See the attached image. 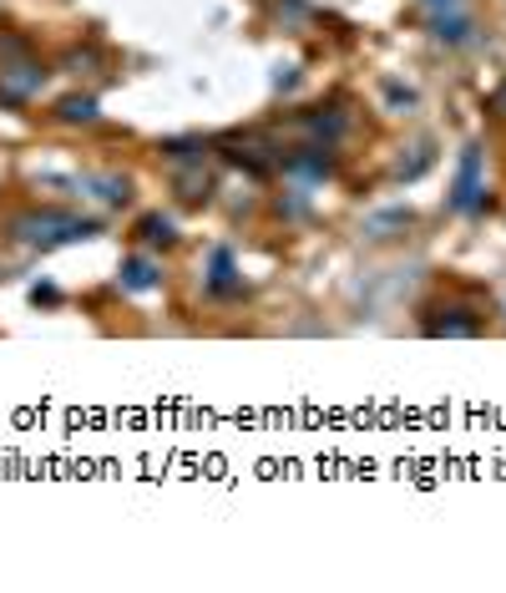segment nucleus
<instances>
[{"instance_id": "nucleus-6", "label": "nucleus", "mask_w": 506, "mask_h": 593, "mask_svg": "<svg viewBox=\"0 0 506 593\" xmlns=\"http://www.w3.org/2000/svg\"><path fill=\"white\" fill-rule=\"evenodd\" d=\"M72 188L101 208H122L132 198V178H122V173H76Z\"/></svg>"}, {"instance_id": "nucleus-1", "label": "nucleus", "mask_w": 506, "mask_h": 593, "mask_svg": "<svg viewBox=\"0 0 506 593\" xmlns=\"http://www.w3.org/2000/svg\"><path fill=\"white\" fill-rule=\"evenodd\" d=\"M101 219H82V213H66V208H30V213H15L5 223V238L21 244V249H61V244H82V238H97Z\"/></svg>"}, {"instance_id": "nucleus-15", "label": "nucleus", "mask_w": 506, "mask_h": 593, "mask_svg": "<svg viewBox=\"0 0 506 593\" xmlns=\"http://www.w3.org/2000/svg\"><path fill=\"white\" fill-rule=\"evenodd\" d=\"M177 188H183V198H188V203H202V198H208V188H213V178H202V168H193V173H183V168H177Z\"/></svg>"}, {"instance_id": "nucleus-21", "label": "nucleus", "mask_w": 506, "mask_h": 593, "mask_svg": "<svg viewBox=\"0 0 506 593\" xmlns=\"http://www.w3.org/2000/svg\"><path fill=\"white\" fill-rule=\"evenodd\" d=\"M492 112H502V118H506V87H496V97H492Z\"/></svg>"}, {"instance_id": "nucleus-16", "label": "nucleus", "mask_w": 506, "mask_h": 593, "mask_svg": "<svg viewBox=\"0 0 506 593\" xmlns=\"http://www.w3.org/2000/svg\"><path fill=\"white\" fill-rule=\"evenodd\" d=\"M97 66H101V57L91 51V46L87 51H66V57H61V72H72V76H91Z\"/></svg>"}, {"instance_id": "nucleus-14", "label": "nucleus", "mask_w": 506, "mask_h": 593, "mask_svg": "<svg viewBox=\"0 0 506 593\" xmlns=\"http://www.w3.org/2000/svg\"><path fill=\"white\" fill-rule=\"evenodd\" d=\"M304 127H309V137H319L324 148H334V143L345 137V127H349V122L340 118V112H314V118L304 122Z\"/></svg>"}, {"instance_id": "nucleus-8", "label": "nucleus", "mask_w": 506, "mask_h": 593, "mask_svg": "<svg viewBox=\"0 0 506 593\" xmlns=\"http://www.w3.org/2000/svg\"><path fill=\"white\" fill-rule=\"evenodd\" d=\"M116 284H122L127 295H147V289H158V284H162V259H152V254H132V259H122Z\"/></svg>"}, {"instance_id": "nucleus-20", "label": "nucleus", "mask_w": 506, "mask_h": 593, "mask_svg": "<svg viewBox=\"0 0 506 593\" xmlns=\"http://www.w3.org/2000/svg\"><path fill=\"white\" fill-rule=\"evenodd\" d=\"M274 87H279V91L294 87V66H279V72H274Z\"/></svg>"}, {"instance_id": "nucleus-18", "label": "nucleus", "mask_w": 506, "mask_h": 593, "mask_svg": "<svg viewBox=\"0 0 506 593\" xmlns=\"http://www.w3.org/2000/svg\"><path fill=\"white\" fill-rule=\"evenodd\" d=\"M425 15H441V11H466V0H416Z\"/></svg>"}, {"instance_id": "nucleus-10", "label": "nucleus", "mask_w": 506, "mask_h": 593, "mask_svg": "<svg viewBox=\"0 0 506 593\" xmlns=\"http://www.w3.org/2000/svg\"><path fill=\"white\" fill-rule=\"evenodd\" d=\"M97 97L91 91H72V97H61L57 102V122H66V127H87V122H97Z\"/></svg>"}, {"instance_id": "nucleus-19", "label": "nucleus", "mask_w": 506, "mask_h": 593, "mask_svg": "<svg viewBox=\"0 0 506 593\" xmlns=\"http://www.w3.org/2000/svg\"><path fill=\"white\" fill-rule=\"evenodd\" d=\"M30 299H36V305H57L61 289H57V284H36V289H30Z\"/></svg>"}, {"instance_id": "nucleus-5", "label": "nucleus", "mask_w": 506, "mask_h": 593, "mask_svg": "<svg viewBox=\"0 0 506 593\" xmlns=\"http://www.w3.org/2000/svg\"><path fill=\"white\" fill-rule=\"evenodd\" d=\"M202 289L213 299H238L244 295V269L233 259V249H213L208 254V274H202Z\"/></svg>"}, {"instance_id": "nucleus-11", "label": "nucleus", "mask_w": 506, "mask_h": 593, "mask_svg": "<svg viewBox=\"0 0 506 593\" xmlns=\"http://www.w3.org/2000/svg\"><path fill=\"white\" fill-rule=\"evenodd\" d=\"M405 228H410V208H385V213H370V219H365V238H375V244L405 234Z\"/></svg>"}, {"instance_id": "nucleus-17", "label": "nucleus", "mask_w": 506, "mask_h": 593, "mask_svg": "<svg viewBox=\"0 0 506 593\" xmlns=\"http://www.w3.org/2000/svg\"><path fill=\"white\" fill-rule=\"evenodd\" d=\"M385 97H391L395 112H410V107H416V91L400 87V82H391V76H385Z\"/></svg>"}, {"instance_id": "nucleus-13", "label": "nucleus", "mask_w": 506, "mask_h": 593, "mask_svg": "<svg viewBox=\"0 0 506 593\" xmlns=\"http://www.w3.org/2000/svg\"><path fill=\"white\" fill-rule=\"evenodd\" d=\"M202 137H177V143H162V158L173 168H202Z\"/></svg>"}, {"instance_id": "nucleus-7", "label": "nucleus", "mask_w": 506, "mask_h": 593, "mask_svg": "<svg viewBox=\"0 0 506 593\" xmlns=\"http://www.w3.org/2000/svg\"><path fill=\"white\" fill-rule=\"evenodd\" d=\"M279 163H284V173H289V178H299L304 188H309V183H324V178H334V158H330V148H299V152H289V158H279Z\"/></svg>"}, {"instance_id": "nucleus-9", "label": "nucleus", "mask_w": 506, "mask_h": 593, "mask_svg": "<svg viewBox=\"0 0 506 593\" xmlns=\"http://www.w3.org/2000/svg\"><path fill=\"white\" fill-rule=\"evenodd\" d=\"M481 320L461 305H446V310H431L425 314V335H446V341H466V335H477Z\"/></svg>"}, {"instance_id": "nucleus-3", "label": "nucleus", "mask_w": 506, "mask_h": 593, "mask_svg": "<svg viewBox=\"0 0 506 593\" xmlns=\"http://www.w3.org/2000/svg\"><path fill=\"white\" fill-rule=\"evenodd\" d=\"M481 203H486V168H481V148H477V143H466L461 163H456V183H451L446 208H451V213H477Z\"/></svg>"}, {"instance_id": "nucleus-4", "label": "nucleus", "mask_w": 506, "mask_h": 593, "mask_svg": "<svg viewBox=\"0 0 506 593\" xmlns=\"http://www.w3.org/2000/svg\"><path fill=\"white\" fill-rule=\"evenodd\" d=\"M431 26V41L451 46V51H466V46H481V26L471 11H441V15H425Z\"/></svg>"}, {"instance_id": "nucleus-12", "label": "nucleus", "mask_w": 506, "mask_h": 593, "mask_svg": "<svg viewBox=\"0 0 506 593\" xmlns=\"http://www.w3.org/2000/svg\"><path fill=\"white\" fill-rule=\"evenodd\" d=\"M137 238H143L147 249H158V244H162V249H173V244H177V223L168 219V213H147V219L137 223Z\"/></svg>"}, {"instance_id": "nucleus-2", "label": "nucleus", "mask_w": 506, "mask_h": 593, "mask_svg": "<svg viewBox=\"0 0 506 593\" xmlns=\"http://www.w3.org/2000/svg\"><path fill=\"white\" fill-rule=\"evenodd\" d=\"M46 76L51 72L30 57V46L21 41V36H5V30H0V102L26 107L30 97H41Z\"/></svg>"}]
</instances>
